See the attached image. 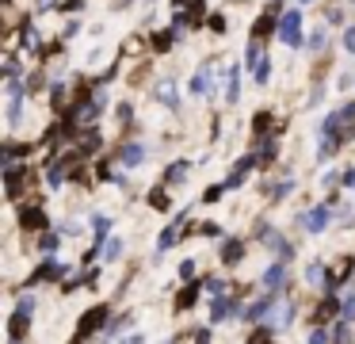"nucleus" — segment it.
<instances>
[{"label":"nucleus","mask_w":355,"mask_h":344,"mask_svg":"<svg viewBox=\"0 0 355 344\" xmlns=\"http://www.w3.org/2000/svg\"><path fill=\"white\" fill-rule=\"evenodd\" d=\"M31 313H35V295H24V298L16 302V313H12V325H8L12 341H24V336H27V325H31Z\"/></svg>","instance_id":"f257e3e1"},{"label":"nucleus","mask_w":355,"mask_h":344,"mask_svg":"<svg viewBox=\"0 0 355 344\" xmlns=\"http://www.w3.org/2000/svg\"><path fill=\"white\" fill-rule=\"evenodd\" d=\"M103 321H107V306H103V302H100V306H92V310H85V313H80V325H77V341H88L92 333L107 329Z\"/></svg>","instance_id":"f03ea898"},{"label":"nucleus","mask_w":355,"mask_h":344,"mask_svg":"<svg viewBox=\"0 0 355 344\" xmlns=\"http://www.w3.org/2000/svg\"><path fill=\"white\" fill-rule=\"evenodd\" d=\"M279 42H286V46H302V12L298 8H291V12L279 19Z\"/></svg>","instance_id":"7ed1b4c3"},{"label":"nucleus","mask_w":355,"mask_h":344,"mask_svg":"<svg viewBox=\"0 0 355 344\" xmlns=\"http://www.w3.org/2000/svg\"><path fill=\"white\" fill-rule=\"evenodd\" d=\"M332 222V206H313V211H302L298 214V226H306V234H321L324 226Z\"/></svg>","instance_id":"20e7f679"},{"label":"nucleus","mask_w":355,"mask_h":344,"mask_svg":"<svg viewBox=\"0 0 355 344\" xmlns=\"http://www.w3.org/2000/svg\"><path fill=\"white\" fill-rule=\"evenodd\" d=\"M62 275H69V264H65V260L46 256V260H42V264L31 272V279H27V283H46V279H62Z\"/></svg>","instance_id":"39448f33"},{"label":"nucleus","mask_w":355,"mask_h":344,"mask_svg":"<svg viewBox=\"0 0 355 344\" xmlns=\"http://www.w3.org/2000/svg\"><path fill=\"white\" fill-rule=\"evenodd\" d=\"M153 99H161L168 111H180V92H176V76H161L153 84Z\"/></svg>","instance_id":"423d86ee"},{"label":"nucleus","mask_w":355,"mask_h":344,"mask_svg":"<svg viewBox=\"0 0 355 344\" xmlns=\"http://www.w3.org/2000/svg\"><path fill=\"white\" fill-rule=\"evenodd\" d=\"M256 161H260V157H256V153H248V157H241L237 165H233V172L225 176V188H230V191H237L241 183L248 180V172H252V168H256Z\"/></svg>","instance_id":"0eeeda50"},{"label":"nucleus","mask_w":355,"mask_h":344,"mask_svg":"<svg viewBox=\"0 0 355 344\" xmlns=\"http://www.w3.org/2000/svg\"><path fill=\"white\" fill-rule=\"evenodd\" d=\"M19 226L24 229H42L46 234V211H42V203H31L19 211Z\"/></svg>","instance_id":"6e6552de"},{"label":"nucleus","mask_w":355,"mask_h":344,"mask_svg":"<svg viewBox=\"0 0 355 344\" xmlns=\"http://www.w3.org/2000/svg\"><path fill=\"white\" fill-rule=\"evenodd\" d=\"M119 161H123V168H138L141 161H146V145H141V142H123Z\"/></svg>","instance_id":"1a4fd4ad"},{"label":"nucleus","mask_w":355,"mask_h":344,"mask_svg":"<svg viewBox=\"0 0 355 344\" xmlns=\"http://www.w3.org/2000/svg\"><path fill=\"white\" fill-rule=\"evenodd\" d=\"M283 279H286V260H275V264L263 272V287L271 290V295H279V287H283Z\"/></svg>","instance_id":"9d476101"},{"label":"nucleus","mask_w":355,"mask_h":344,"mask_svg":"<svg viewBox=\"0 0 355 344\" xmlns=\"http://www.w3.org/2000/svg\"><path fill=\"white\" fill-rule=\"evenodd\" d=\"M241 69H245V65L233 61L230 73H225V81H230V84H225V104H237V99H241Z\"/></svg>","instance_id":"9b49d317"},{"label":"nucleus","mask_w":355,"mask_h":344,"mask_svg":"<svg viewBox=\"0 0 355 344\" xmlns=\"http://www.w3.org/2000/svg\"><path fill=\"white\" fill-rule=\"evenodd\" d=\"M187 172H191V161H172L168 172H164V183H168V188H180V183H187Z\"/></svg>","instance_id":"f8f14e48"},{"label":"nucleus","mask_w":355,"mask_h":344,"mask_svg":"<svg viewBox=\"0 0 355 344\" xmlns=\"http://www.w3.org/2000/svg\"><path fill=\"white\" fill-rule=\"evenodd\" d=\"M245 256V241H241V237H225L222 241V264H237V260Z\"/></svg>","instance_id":"ddd939ff"},{"label":"nucleus","mask_w":355,"mask_h":344,"mask_svg":"<svg viewBox=\"0 0 355 344\" xmlns=\"http://www.w3.org/2000/svg\"><path fill=\"white\" fill-rule=\"evenodd\" d=\"M268 126H275V111H271V107H263V111L252 119V134H256V142H263V130H268Z\"/></svg>","instance_id":"4468645a"},{"label":"nucleus","mask_w":355,"mask_h":344,"mask_svg":"<svg viewBox=\"0 0 355 344\" xmlns=\"http://www.w3.org/2000/svg\"><path fill=\"white\" fill-rule=\"evenodd\" d=\"M172 42H176V31H157L153 38H149V46H153V54H168Z\"/></svg>","instance_id":"2eb2a0df"},{"label":"nucleus","mask_w":355,"mask_h":344,"mask_svg":"<svg viewBox=\"0 0 355 344\" xmlns=\"http://www.w3.org/2000/svg\"><path fill=\"white\" fill-rule=\"evenodd\" d=\"M263 61V46H260V38H252V42H248V50H245V69H252L256 73V65H260Z\"/></svg>","instance_id":"dca6fc26"},{"label":"nucleus","mask_w":355,"mask_h":344,"mask_svg":"<svg viewBox=\"0 0 355 344\" xmlns=\"http://www.w3.org/2000/svg\"><path fill=\"white\" fill-rule=\"evenodd\" d=\"M100 142H103L100 130H88V134L80 138V157H85V153H96V149H100Z\"/></svg>","instance_id":"f3484780"},{"label":"nucleus","mask_w":355,"mask_h":344,"mask_svg":"<svg viewBox=\"0 0 355 344\" xmlns=\"http://www.w3.org/2000/svg\"><path fill=\"white\" fill-rule=\"evenodd\" d=\"M195 298H199V283H191V287H187L184 295L176 298V310H191V306H195Z\"/></svg>","instance_id":"a211bd4d"},{"label":"nucleus","mask_w":355,"mask_h":344,"mask_svg":"<svg viewBox=\"0 0 355 344\" xmlns=\"http://www.w3.org/2000/svg\"><path fill=\"white\" fill-rule=\"evenodd\" d=\"M306 283H329V279H324V264H321V260H309V268H306Z\"/></svg>","instance_id":"6ab92c4d"},{"label":"nucleus","mask_w":355,"mask_h":344,"mask_svg":"<svg viewBox=\"0 0 355 344\" xmlns=\"http://www.w3.org/2000/svg\"><path fill=\"white\" fill-rule=\"evenodd\" d=\"M149 206H153V211H168V195H164V188H153L149 191Z\"/></svg>","instance_id":"aec40b11"},{"label":"nucleus","mask_w":355,"mask_h":344,"mask_svg":"<svg viewBox=\"0 0 355 344\" xmlns=\"http://www.w3.org/2000/svg\"><path fill=\"white\" fill-rule=\"evenodd\" d=\"M50 99H54V111H62V99H65V81H50Z\"/></svg>","instance_id":"412c9836"},{"label":"nucleus","mask_w":355,"mask_h":344,"mask_svg":"<svg viewBox=\"0 0 355 344\" xmlns=\"http://www.w3.org/2000/svg\"><path fill=\"white\" fill-rule=\"evenodd\" d=\"M324 38H329V35H324V27H317L313 35L306 38V50H309V54H317V50H321V46H324Z\"/></svg>","instance_id":"4be33fe9"},{"label":"nucleus","mask_w":355,"mask_h":344,"mask_svg":"<svg viewBox=\"0 0 355 344\" xmlns=\"http://www.w3.org/2000/svg\"><path fill=\"white\" fill-rule=\"evenodd\" d=\"M222 191H225V183H210V188L202 191V203H207V206H214L218 199H222Z\"/></svg>","instance_id":"5701e85b"},{"label":"nucleus","mask_w":355,"mask_h":344,"mask_svg":"<svg viewBox=\"0 0 355 344\" xmlns=\"http://www.w3.org/2000/svg\"><path fill=\"white\" fill-rule=\"evenodd\" d=\"M332 344H352V329H347V321H340V325L332 329Z\"/></svg>","instance_id":"b1692460"},{"label":"nucleus","mask_w":355,"mask_h":344,"mask_svg":"<svg viewBox=\"0 0 355 344\" xmlns=\"http://www.w3.org/2000/svg\"><path fill=\"white\" fill-rule=\"evenodd\" d=\"M24 81H27V92H31V96H35V92L46 88V76H42V73H27Z\"/></svg>","instance_id":"393cba45"},{"label":"nucleus","mask_w":355,"mask_h":344,"mask_svg":"<svg viewBox=\"0 0 355 344\" xmlns=\"http://www.w3.org/2000/svg\"><path fill=\"white\" fill-rule=\"evenodd\" d=\"M115 119H119V126H130V122H134V107L130 104H119L115 107Z\"/></svg>","instance_id":"a878e982"},{"label":"nucleus","mask_w":355,"mask_h":344,"mask_svg":"<svg viewBox=\"0 0 355 344\" xmlns=\"http://www.w3.org/2000/svg\"><path fill=\"white\" fill-rule=\"evenodd\" d=\"M199 234H202V237H210V241H218V237H225V229L218 226V222H202Z\"/></svg>","instance_id":"bb28decb"},{"label":"nucleus","mask_w":355,"mask_h":344,"mask_svg":"<svg viewBox=\"0 0 355 344\" xmlns=\"http://www.w3.org/2000/svg\"><path fill=\"white\" fill-rule=\"evenodd\" d=\"M291 191H294V180H291V176H286L283 183H275V188H271V199H275V203H279V199H286V195H291Z\"/></svg>","instance_id":"cd10ccee"},{"label":"nucleus","mask_w":355,"mask_h":344,"mask_svg":"<svg viewBox=\"0 0 355 344\" xmlns=\"http://www.w3.org/2000/svg\"><path fill=\"white\" fill-rule=\"evenodd\" d=\"M58 241H62V234H50V229H46V234L39 237V249H42V252H54Z\"/></svg>","instance_id":"c85d7f7f"},{"label":"nucleus","mask_w":355,"mask_h":344,"mask_svg":"<svg viewBox=\"0 0 355 344\" xmlns=\"http://www.w3.org/2000/svg\"><path fill=\"white\" fill-rule=\"evenodd\" d=\"M252 76H256V84H268V81H271V58H263L260 65H256Z\"/></svg>","instance_id":"c756f323"},{"label":"nucleus","mask_w":355,"mask_h":344,"mask_svg":"<svg viewBox=\"0 0 355 344\" xmlns=\"http://www.w3.org/2000/svg\"><path fill=\"white\" fill-rule=\"evenodd\" d=\"M4 76H8V81H19V58L16 54H8V61H4Z\"/></svg>","instance_id":"7c9ffc66"},{"label":"nucleus","mask_w":355,"mask_h":344,"mask_svg":"<svg viewBox=\"0 0 355 344\" xmlns=\"http://www.w3.org/2000/svg\"><path fill=\"white\" fill-rule=\"evenodd\" d=\"M172 241H176V226H168V229H161V241H157V252H164V249H172Z\"/></svg>","instance_id":"2f4dec72"},{"label":"nucleus","mask_w":355,"mask_h":344,"mask_svg":"<svg viewBox=\"0 0 355 344\" xmlns=\"http://www.w3.org/2000/svg\"><path fill=\"white\" fill-rule=\"evenodd\" d=\"M207 27L218 31V35H225V15H222V12H210V15H207Z\"/></svg>","instance_id":"473e14b6"},{"label":"nucleus","mask_w":355,"mask_h":344,"mask_svg":"<svg viewBox=\"0 0 355 344\" xmlns=\"http://www.w3.org/2000/svg\"><path fill=\"white\" fill-rule=\"evenodd\" d=\"M130 313H123V318H111V325H107V336H115L119 333V329H130Z\"/></svg>","instance_id":"72a5a7b5"},{"label":"nucleus","mask_w":355,"mask_h":344,"mask_svg":"<svg viewBox=\"0 0 355 344\" xmlns=\"http://www.w3.org/2000/svg\"><path fill=\"white\" fill-rule=\"evenodd\" d=\"M123 249H126L123 237H111V241H107V260H119V256H123Z\"/></svg>","instance_id":"f704fd0d"},{"label":"nucleus","mask_w":355,"mask_h":344,"mask_svg":"<svg viewBox=\"0 0 355 344\" xmlns=\"http://www.w3.org/2000/svg\"><path fill=\"white\" fill-rule=\"evenodd\" d=\"M344 318H355V290H347L344 298Z\"/></svg>","instance_id":"c9c22d12"},{"label":"nucleus","mask_w":355,"mask_h":344,"mask_svg":"<svg viewBox=\"0 0 355 344\" xmlns=\"http://www.w3.org/2000/svg\"><path fill=\"white\" fill-rule=\"evenodd\" d=\"M85 0H58V12H77Z\"/></svg>","instance_id":"e433bc0d"},{"label":"nucleus","mask_w":355,"mask_h":344,"mask_svg":"<svg viewBox=\"0 0 355 344\" xmlns=\"http://www.w3.org/2000/svg\"><path fill=\"white\" fill-rule=\"evenodd\" d=\"M344 50H347V54H355V27H347V31H344Z\"/></svg>","instance_id":"4c0bfd02"},{"label":"nucleus","mask_w":355,"mask_h":344,"mask_svg":"<svg viewBox=\"0 0 355 344\" xmlns=\"http://www.w3.org/2000/svg\"><path fill=\"white\" fill-rule=\"evenodd\" d=\"M195 275V260H184V264H180V279H191Z\"/></svg>","instance_id":"58836bf2"},{"label":"nucleus","mask_w":355,"mask_h":344,"mask_svg":"<svg viewBox=\"0 0 355 344\" xmlns=\"http://www.w3.org/2000/svg\"><path fill=\"white\" fill-rule=\"evenodd\" d=\"M309 344H329V333H324V329H313V333H309Z\"/></svg>","instance_id":"ea45409f"},{"label":"nucleus","mask_w":355,"mask_h":344,"mask_svg":"<svg viewBox=\"0 0 355 344\" xmlns=\"http://www.w3.org/2000/svg\"><path fill=\"white\" fill-rule=\"evenodd\" d=\"M77 31H80V19H69V23H65V31H62V38H73Z\"/></svg>","instance_id":"a19ab883"},{"label":"nucleus","mask_w":355,"mask_h":344,"mask_svg":"<svg viewBox=\"0 0 355 344\" xmlns=\"http://www.w3.org/2000/svg\"><path fill=\"white\" fill-rule=\"evenodd\" d=\"M329 23H332V27H340V23H344V12H340V8H329Z\"/></svg>","instance_id":"79ce46f5"},{"label":"nucleus","mask_w":355,"mask_h":344,"mask_svg":"<svg viewBox=\"0 0 355 344\" xmlns=\"http://www.w3.org/2000/svg\"><path fill=\"white\" fill-rule=\"evenodd\" d=\"M340 183H344V188H355V168H344V176H340Z\"/></svg>","instance_id":"37998d69"},{"label":"nucleus","mask_w":355,"mask_h":344,"mask_svg":"<svg viewBox=\"0 0 355 344\" xmlns=\"http://www.w3.org/2000/svg\"><path fill=\"white\" fill-rule=\"evenodd\" d=\"M119 344H146V336H141V333H134V336H126V341H119Z\"/></svg>","instance_id":"c03bdc74"},{"label":"nucleus","mask_w":355,"mask_h":344,"mask_svg":"<svg viewBox=\"0 0 355 344\" xmlns=\"http://www.w3.org/2000/svg\"><path fill=\"white\" fill-rule=\"evenodd\" d=\"M50 4H54V0H35V8H50Z\"/></svg>","instance_id":"a18cd8bd"},{"label":"nucleus","mask_w":355,"mask_h":344,"mask_svg":"<svg viewBox=\"0 0 355 344\" xmlns=\"http://www.w3.org/2000/svg\"><path fill=\"white\" fill-rule=\"evenodd\" d=\"M298 4H302V8H306V4H313V0H298Z\"/></svg>","instance_id":"49530a36"},{"label":"nucleus","mask_w":355,"mask_h":344,"mask_svg":"<svg viewBox=\"0 0 355 344\" xmlns=\"http://www.w3.org/2000/svg\"><path fill=\"white\" fill-rule=\"evenodd\" d=\"M164 344H176V341H164Z\"/></svg>","instance_id":"de8ad7c7"}]
</instances>
